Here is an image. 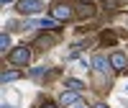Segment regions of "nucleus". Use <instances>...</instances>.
I'll return each instance as SVG.
<instances>
[{"label":"nucleus","instance_id":"1","mask_svg":"<svg viewBox=\"0 0 128 108\" xmlns=\"http://www.w3.org/2000/svg\"><path fill=\"white\" fill-rule=\"evenodd\" d=\"M16 8H18V13H23V16H36V13H41L44 3H41V0H18Z\"/></svg>","mask_w":128,"mask_h":108},{"label":"nucleus","instance_id":"2","mask_svg":"<svg viewBox=\"0 0 128 108\" xmlns=\"http://www.w3.org/2000/svg\"><path fill=\"white\" fill-rule=\"evenodd\" d=\"M8 59L13 62V64H18V67H23V64H28V59H31V51L26 46H18V49H13V51L8 54Z\"/></svg>","mask_w":128,"mask_h":108},{"label":"nucleus","instance_id":"3","mask_svg":"<svg viewBox=\"0 0 128 108\" xmlns=\"http://www.w3.org/2000/svg\"><path fill=\"white\" fill-rule=\"evenodd\" d=\"M51 16H54L56 21H69L74 16V10L67 5V3H56V5H51Z\"/></svg>","mask_w":128,"mask_h":108},{"label":"nucleus","instance_id":"4","mask_svg":"<svg viewBox=\"0 0 128 108\" xmlns=\"http://www.w3.org/2000/svg\"><path fill=\"white\" fill-rule=\"evenodd\" d=\"M26 28H59L56 26V18H36V21H28L23 23Z\"/></svg>","mask_w":128,"mask_h":108},{"label":"nucleus","instance_id":"5","mask_svg":"<svg viewBox=\"0 0 128 108\" xmlns=\"http://www.w3.org/2000/svg\"><path fill=\"white\" fill-rule=\"evenodd\" d=\"M110 64H113V70H118V72H123V70L128 67V59H126V54H120V51H115L113 57H110Z\"/></svg>","mask_w":128,"mask_h":108},{"label":"nucleus","instance_id":"6","mask_svg":"<svg viewBox=\"0 0 128 108\" xmlns=\"http://www.w3.org/2000/svg\"><path fill=\"white\" fill-rule=\"evenodd\" d=\"M59 103H62V105H74V103H80V93H77V90L62 93V95H59Z\"/></svg>","mask_w":128,"mask_h":108},{"label":"nucleus","instance_id":"7","mask_svg":"<svg viewBox=\"0 0 128 108\" xmlns=\"http://www.w3.org/2000/svg\"><path fill=\"white\" fill-rule=\"evenodd\" d=\"M92 67L98 70V72H102V75H108V70L113 67V64H110V59H105V57H100V54H98V57L92 59Z\"/></svg>","mask_w":128,"mask_h":108},{"label":"nucleus","instance_id":"8","mask_svg":"<svg viewBox=\"0 0 128 108\" xmlns=\"http://www.w3.org/2000/svg\"><path fill=\"white\" fill-rule=\"evenodd\" d=\"M77 16H80V18H90V16H95V5H92V3H80Z\"/></svg>","mask_w":128,"mask_h":108},{"label":"nucleus","instance_id":"9","mask_svg":"<svg viewBox=\"0 0 128 108\" xmlns=\"http://www.w3.org/2000/svg\"><path fill=\"white\" fill-rule=\"evenodd\" d=\"M18 77H20V72L8 70V72H3V75H0V82H10V80H18Z\"/></svg>","mask_w":128,"mask_h":108},{"label":"nucleus","instance_id":"10","mask_svg":"<svg viewBox=\"0 0 128 108\" xmlns=\"http://www.w3.org/2000/svg\"><path fill=\"white\" fill-rule=\"evenodd\" d=\"M67 88H69V90H77V93H80V90L84 88V85H82L80 80H74V77H72V80H67Z\"/></svg>","mask_w":128,"mask_h":108},{"label":"nucleus","instance_id":"11","mask_svg":"<svg viewBox=\"0 0 128 108\" xmlns=\"http://www.w3.org/2000/svg\"><path fill=\"white\" fill-rule=\"evenodd\" d=\"M8 49H10V36L3 34V36H0V51H8Z\"/></svg>","mask_w":128,"mask_h":108},{"label":"nucleus","instance_id":"12","mask_svg":"<svg viewBox=\"0 0 128 108\" xmlns=\"http://www.w3.org/2000/svg\"><path fill=\"white\" fill-rule=\"evenodd\" d=\"M31 77H34V80H41V77H44V70H34V72H31Z\"/></svg>","mask_w":128,"mask_h":108},{"label":"nucleus","instance_id":"13","mask_svg":"<svg viewBox=\"0 0 128 108\" xmlns=\"http://www.w3.org/2000/svg\"><path fill=\"white\" fill-rule=\"evenodd\" d=\"M74 108H87V105H84V103L80 100V103H74Z\"/></svg>","mask_w":128,"mask_h":108},{"label":"nucleus","instance_id":"14","mask_svg":"<svg viewBox=\"0 0 128 108\" xmlns=\"http://www.w3.org/2000/svg\"><path fill=\"white\" fill-rule=\"evenodd\" d=\"M95 108H108V105H102V103H100V105H95Z\"/></svg>","mask_w":128,"mask_h":108},{"label":"nucleus","instance_id":"15","mask_svg":"<svg viewBox=\"0 0 128 108\" xmlns=\"http://www.w3.org/2000/svg\"><path fill=\"white\" fill-rule=\"evenodd\" d=\"M41 108H56V105H41Z\"/></svg>","mask_w":128,"mask_h":108},{"label":"nucleus","instance_id":"16","mask_svg":"<svg viewBox=\"0 0 128 108\" xmlns=\"http://www.w3.org/2000/svg\"><path fill=\"white\" fill-rule=\"evenodd\" d=\"M0 3H10V0H0Z\"/></svg>","mask_w":128,"mask_h":108},{"label":"nucleus","instance_id":"17","mask_svg":"<svg viewBox=\"0 0 128 108\" xmlns=\"http://www.w3.org/2000/svg\"><path fill=\"white\" fill-rule=\"evenodd\" d=\"M3 108H13V105H3Z\"/></svg>","mask_w":128,"mask_h":108}]
</instances>
